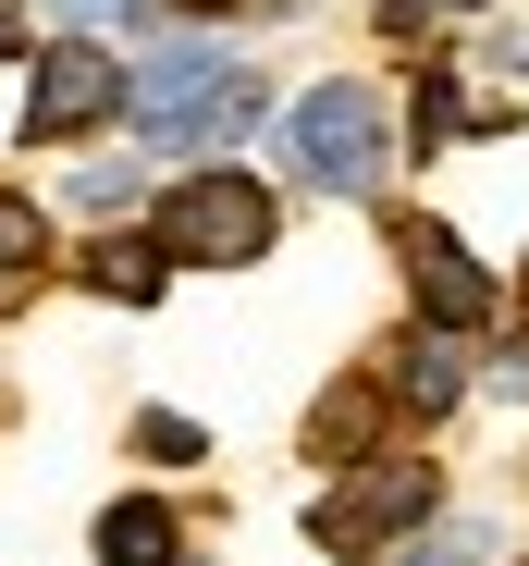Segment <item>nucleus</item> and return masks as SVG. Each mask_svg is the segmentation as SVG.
Listing matches in <instances>:
<instances>
[{
	"label": "nucleus",
	"mask_w": 529,
	"mask_h": 566,
	"mask_svg": "<svg viewBox=\"0 0 529 566\" xmlns=\"http://www.w3.org/2000/svg\"><path fill=\"white\" fill-rule=\"evenodd\" d=\"M99 566H186V530H172V505H160V493H124V505L99 517Z\"/></svg>",
	"instance_id": "obj_7"
},
{
	"label": "nucleus",
	"mask_w": 529,
	"mask_h": 566,
	"mask_svg": "<svg viewBox=\"0 0 529 566\" xmlns=\"http://www.w3.org/2000/svg\"><path fill=\"white\" fill-rule=\"evenodd\" d=\"M431 505H444V493H431V468H419V455H394V468H358L345 493H320V505H308V530H320L332 554H370V542L431 530Z\"/></svg>",
	"instance_id": "obj_4"
},
{
	"label": "nucleus",
	"mask_w": 529,
	"mask_h": 566,
	"mask_svg": "<svg viewBox=\"0 0 529 566\" xmlns=\"http://www.w3.org/2000/svg\"><path fill=\"white\" fill-rule=\"evenodd\" d=\"M186 13H284V0H186Z\"/></svg>",
	"instance_id": "obj_15"
},
{
	"label": "nucleus",
	"mask_w": 529,
	"mask_h": 566,
	"mask_svg": "<svg viewBox=\"0 0 529 566\" xmlns=\"http://www.w3.org/2000/svg\"><path fill=\"white\" fill-rule=\"evenodd\" d=\"M394 247H406V271H419L431 333H480V321H493V271H480L444 222H394Z\"/></svg>",
	"instance_id": "obj_6"
},
{
	"label": "nucleus",
	"mask_w": 529,
	"mask_h": 566,
	"mask_svg": "<svg viewBox=\"0 0 529 566\" xmlns=\"http://www.w3.org/2000/svg\"><path fill=\"white\" fill-rule=\"evenodd\" d=\"M38 247H50V222H38V210H25V198H0V271H25V259H38Z\"/></svg>",
	"instance_id": "obj_12"
},
{
	"label": "nucleus",
	"mask_w": 529,
	"mask_h": 566,
	"mask_svg": "<svg viewBox=\"0 0 529 566\" xmlns=\"http://www.w3.org/2000/svg\"><path fill=\"white\" fill-rule=\"evenodd\" d=\"M284 160L332 198H370L382 185V86H308L284 112Z\"/></svg>",
	"instance_id": "obj_3"
},
{
	"label": "nucleus",
	"mask_w": 529,
	"mask_h": 566,
	"mask_svg": "<svg viewBox=\"0 0 529 566\" xmlns=\"http://www.w3.org/2000/svg\"><path fill=\"white\" fill-rule=\"evenodd\" d=\"M394 566H480V517H444L419 554H394Z\"/></svg>",
	"instance_id": "obj_11"
},
{
	"label": "nucleus",
	"mask_w": 529,
	"mask_h": 566,
	"mask_svg": "<svg viewBox=\"0 0 529 566\" xmlns=\"http://www.w3.org/2000/svg\"><path fill=\"white\" fill-rule=\"evenodd\" d=\"M124 86H136V74H124L99 38H62V50L38 62V86H25V136H38V148H50V136H99V124L124 112Z\"/></svg>",
	"instance_id": "obj_5"
},
{
	"label": "nucleus",
	"mask_w": 529,
	"mask_h": 566,
	"mask_svg": "<svg viewBox=\"0 0 529 566\" xmlns=\"http://www.w3.org/2000/svg\"><path fill=\"white\" fill-rule=\"evenodd\" d=\"M468 136V99H456V74H431L419 86V148H456Z\"/></svg>",
	"instance_id": "obj_10"
},
{
	"label": "nucleus",
	"mask_w": 529,
	"mask_h": 566,
	"mask_svg": "<svg viewBox=\"0 0 529 566\" xmlns=\"http://www.w3.org/2000/svg\"><path fill=\"white\" fill-rule=\"evenodd\" d=\"M124 198H136V172H124V160H99V172L74 185V210H124Z\"/></svg>",
	"instance_id": "obj_14"
},
{
	"label": "nucleus",
	"mask_w": 529,
	"mask_h": 566,
	"mask_svg": "<svg viewBox=\"0 0 529 566\" xmlns=\"http://www.w3.org/2000/svg\"><path fill=\"white\" fill-rule=\"evenodd\" d=\"M148 247H160L172 271H246L258 247H272V185H258V172H198V185H172L160 222H148Z\"/></svg>",
	"instance_id": "obj_2"
},
{
	"label": "nucleus",
	"mask_w": 529,
	"mask_h": 566,
	"mask_svg": "<svg viewBox=\"0 0 529 566\" xmlns=\"http://www.w3.org/2000/svg\"><path fill=\"white\" fill-rule=\"evenodd\" d=\"M0 50H25V0H0Z\"/></svg>",
	"instance_id": "obj_16"
},
{
	"label": "nucleus",
	"mask_w": 529,
	"mask_h": 566,
	"mask_svg": "<svg viewBox=\"0 0 529 566\" xmlns=\"http://www.w3.org/2000/svg\"><path fill=\"white\" fill-rule=\"evenodd\" d=\"M444 13H480V0H444Z\"/></svg>",
	"instance_id": "obj_17"
},
{
	"label": "nucleus",
	"mask_w": 529,
	"mask_h": 566,
	"mask_svg": "<svg viewBox=\"0 0 529 566\" xmlns=\"http://www.w3.org/2000/svg\"><path fill=\"white\" fill-rule=\"evenodd\" d=\"M456 333H431V345H406V407H456Z\"/></svg>",
	"instance_id": "obj_9"
},
{
	"label": "nucleus",
	"mask_w": 529,
	"mask_h": 566,
	"mask_svg": "<svg viewBox=\"0 0 529 566\" xmlns=\"http://www.w3.org/2000/svg\"><path fill=\"white\" fill-rule=\"evenodd\" d=\"M160 271H172L160 247H86V283H99V296H124V308L160 296Z\"/></svg>",
	"instance_id": "obj_8"
},
{
	"label": "nucleus",
	"mask_w": 529,
	"mask_h": 566,
	"mask_svg": "<svg viewBox=\"0 0 529 566\" xmlns=\"http://www.w3.org/2000/svg\"><path fill=\"white\" fill-rule=\"evenodd\" d=\"M124 112H136L148 148H222V136L258 124V62L222 50V38H160L124 86Z\"/></svg>",
	"instance_id": "obj_1"
},
{
	"label": "nucleus",
	"mask_w": 529,
	"mask_h": 566,
	"mask_svg": "<svg viewBox=\"0 0 529 566\" xmlns=\"http://www.w3.org/2000/svg\"><path fill=\"white\" fill-rule=\"evenodd\" d=\"M74 38H112V25H148V0H62Z\"/></svg>",
	"instance_id": "obj_13"
}]
</instances>
